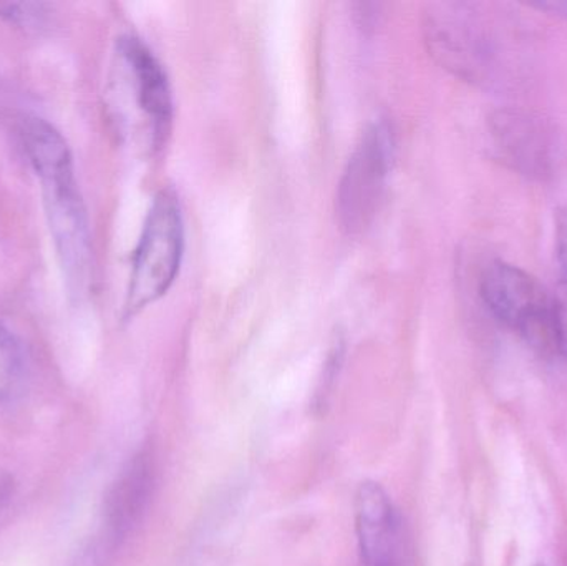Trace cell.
Listing matches in <instances>:
<instances>
[{
  "mask_svg": "<svg viewBox=\"0 0 567 566\" xmlns=\"http://www.w3.org/2000/svg\"><path fill=\"white\" fill-rule=\"evenodd\" d=\"M185 222L182 203L173 189H162L153 199L132 261L123 316L140 315L162 299L182 268Z\"/></svg>",
  "mask_w": 567,
  "mask_h": 566,
  "instance_id": "obj_1",
  "label": "cell"
},
{
  "mask_svg": "<svg viewBox=\"0 0 567 566\" xmlns=\"http://www.w3.org/2000/svg\"><path fill=\"white\" fill-rule=\"evenodd\" d=\"M42 185L43 206L50 235L72 291L89 282L92 245L89 218L73 172L72 156L53 159L33 168Z\"/></svg>",
  "mask_w": 567,
  "mask_h": 566,
  "instance_id": "obj_2",
  "label": "cell"
},
{
  "mask_svg": "<svg viewBox=\"0 0 567 566\" xmlns=\"http://www.w3.org/2000/svg\"><path fill=\"white\" fill-rule=\"evenodd\" d=\"M480 295L499 322L539 349L555 348V295L518 266L493 261L480 278Z\"/></svg>",
  "mask_w": 567,
  "mask_h": 566,
  "instance_id": "obj_3",
  "label": "cell"
},
{
  "mask_svg": "<svg viewBox=\"0 0 567 566\" xmlns=\"http://www.w3.org/2000/svg\"><path fill=\"white\" fill-rule=\"evenodd\" d=\"M395 140L389 123L379 120L363 132L337 186L336 213L349 235L369 228L379 212L392 169Z\"/></svg>",
  "mask_w": 567,
  "mask_h": 566,
  "instance_id": "obj_4",
  "label": "cell"
},
{
  "mask_svg": "<svg viewBox=\"0 0 567 566\" xmlns=\"http://www.w3.org/2000/svg\"><path fill=\"white\" fill-rule=\"evenodd\" d=\"M485 20L470 7L439 6L426 20V42L433 55L456 75L489 82L498 70V43Z\"/></svg>",
  "mask_w": 567,
  "mask_h": 566,
  "instance_id": "obj_5",
  "label": "cell"
},
{
  "mask_svg": "<svg viewBox=\"0 0 567 566\" xmlns=\"http://www.w3.org/2000/svg\"><path fill=\"white\" fill-rule=\"evenodd\" d=\"M496 158L518 175L546 182L555 175L559 142L548 120L523 109H499L489 116Z\"/></svg>",
  "mask_w": 567,
  "mask_h": 566,
  "instance_id": "obj_6",
  "label": "cell"
},
{
  "mask_svg": "<svg viewBox=\"0 0 567 566\" xmlns=\"http://www.w3.org/2000/svg\"><path fill=\"white\" fill-rule=\"evenodd\" d=\"M355 531L362 566H412L402 515L377 482H363L357 491Z\"/></svg>",
  "mask_w": 567,
  "mask_h": 566,
  "instance_id": "obj_7",
  "label": "cell"
},
{
  "mask_svg": "<svg viewBox=\"0 0 567 566\" xmlns=\"http://www.w3.org/2000/svg\"><path fill=\"white\" fill-rule=\"evenodd\" d=\"M118 55L128 72L133 95L150 123L153 146L162 148L173 122V95L168 76L155 53L142 39L125 35Z\"/></svg>",
  "mask_w": 567,
  "mask_h": 566,
  "instance_id": "obj_8",
  "label": "cell"
},
{
  "mask_svg": "<svg viewBox=\"0 0 567 566\" xmlns=\"http://www.w3.org/2000/svg\"><path fill=\"white\" fill-rule=\"evenodd\" d=\"M155 484V465L150 452H140L126 465L110 491L105 504V537L116 547L138 524Z\"/></svg>",
  "mask_w": 567,
  "mask_h": 566,
  "instance_id": "obj_9",
  "label": "cell"
},
{
  "mask_svg": "<svg viewBox=\"0 0 567 566\" xmlns=\"http://www.w3.org/2000/svg\"><path fill=\"white\" fill-rule=\"evenodd\" d=\"M25 356L9 329L0 325V402H9L25 382Z\"/></svg>",
  "mask_w": 567,
  "mask_h": 566,
  "instance_id": "obj_10",
  "label": "cell"
},
{
  "mask_svg": "<svg viewBox=\"0 0 567 566\" xmlns=\"http://www.w3.org/2000/svg\"><path fill=\"white\" fill-rule=\"evenodd\" d=\"M45 3L19 2L0 3V17L9 20L10 23L22 27H40L47 20Z\"/></svg>",
  "mask_w": 567,
  "mask_h": 566,
  "instance_id": "obj_11",
  "label": "cell"
},
{
  "mask_svg": "<svg viewBox=\"0 0 567 566\" xmlns=\"http://www.w3.org/2000/svg\"><path fill=\"white\" fill-rule=\"evenodd\" d=\"M555 349L567 359V281L555 295Z\"/></svg>",
  "mask_w": 567,
  "mask_h": 566,
  "instance_id": "obj_12",
  "label": "cell"
},
{
  "mask_svg": "<svg viewBox=\"0 0 567 566\" xmlns=\"http://www.w3.org/2000/svg\"><path fill=\"white\" fill-rule=\"evenodd\" d=\"M556 253L567 281V208L559 209L556 215Z\"/></svg>",
  "mask_w": 567,
  "mask_h": 566,
  "instance_id": "obj_13",
  "label": "cell"
},
{
  "mask_svg": "<svg viewBox=\"0 0 567 566\" xmlns=\"http://www.w3.org/2000/svg\"><path fill=\"white\" fill-rule=\"evenodd\" d=\"M538 9L548 10V12L555 13V16H563L567 19V2H548L539 3Z\"/></svg>",
  "mask_w": 567,
  "mask_h": 566,
  "instance_id": "obj_14",
  "label": "cell"
},
{
  "mask_svg": "<svg viewBox=\"0 0 567 566\" xmlns=\"http://www.w3.org/2000/svg\"><path fill=\"white\" fill-rule=\"evenodd\" d=\"M10 497V481L7 477H3L0 474V511H2L3 505L7 504Z\"/></svg>",
  "mask_w": 567,
  "mask_h": 566,
  "instance_id": "obj_15",
  "label": "cell"
}]
</instances>
